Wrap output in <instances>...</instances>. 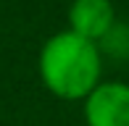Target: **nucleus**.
<instances>
[{"instance_id":"f257e3e1","label":"nucleus","mask_w":129,"mask_h":126,"mask_svg":"<svg viewBox=\"0 0 129 126\" xmlns=\"http://www.w3.org/2000/svg\"><path fill=\"white\" fill-rule=\"evenodd\" d=\"M40 76L63 100L87 97L100 79V50L77 32L53 34L40 53Z\"/></svg>"},{"instance_id":"f03ea898","label":"nucleus","mask_w":129,"mask_h":126,"mask_svg":"<svg viewBox=\"0 0 129 126\" xmlns=\"http://www.w3.org/2000/svg\"><path fill=\"white\" fill-rule=\"evenodd\" d=\"M90 126H129V84H98L84 102Z\"/></svg>"},{"instance_id":"7ed1b4c3","label":"nucleus","mask_w":129,"mask_h":126,"mask_svg":"<svg viewBox=\"0 0 129 126\" xmlns=\"http://www.w3.org/2000/svg\"><path fill=\"white\" fill-rule=\"evenodd\" d=\"M71 32L87 39H103L113 29V5L111 0H74L69 11Z\"/></svg>"}]
</instances>
